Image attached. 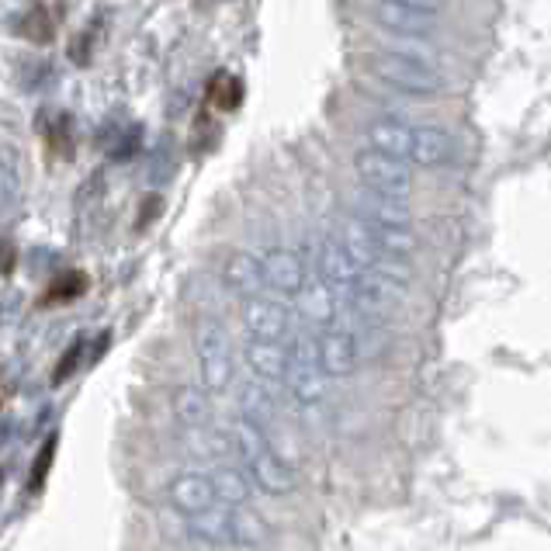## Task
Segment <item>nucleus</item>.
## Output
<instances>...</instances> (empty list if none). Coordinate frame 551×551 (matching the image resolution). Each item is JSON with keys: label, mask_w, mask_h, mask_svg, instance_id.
I'll return each mask as SVG.
<instances>
[{"label": "nucleus", "mask_w": 551, "mask_h": 551, "mask_svg": "<svg viewBox=\"0 0 551 551\" xmlns=\"http://www.w3.org/2000/svg\"><path fill=\"white\" fill-rule=\"evenodd\" d=\"M371 73L392 91L409 94V98H434L448 87L444 63L427 42H406L399 39L392 49H382L371 56Z\"/></svg>", "instance_id": "f257e3e1"}, {"label": "nucleus", "mask_w": 551, "mask_h": 551, "mask_svg": "<svg viewBox=\"0 0 551 551\" xmlns=\"http://www.w3.org/2000/svg\"><path fill=\"white\" fill-rule=\"evenodd\" d=\"M229 444L236 458L247 465L250 482L267 496H292L299 489V475L292 472L285 458L264 441V430H257L247 420H233L229 427Z\"/></svg>", "instance_id": "f03ea898"}, {"label": "nucleus", "mask_w": 551, "mask_h": 551, "mask_svg": "<svg viewBox=\"0 0 551 551\" xmlns=\"http://www.w3.org/2000/svg\"><path fill=\"white\" fill-rule=\"evenodd\" d=\"M195 357H198V375L201 389L208 396H219L233 385V344H229L226 330L215 319H201L195 330Z\"/></svg>", "instance_id": "7ed1b4c3"}, {"label": "nucleus", "mask_w": 551, "mask_h": 551, "mask_svg": "<svg viewBox=\"0 0 551 551\" xmlns=\"http://www.w3.org/2000/svg\"><path fill=\"white\" fill-rule=\"evenodd\" d=\"M354 174H357V181H361V188L375 191V195H385V198L409 201V195H413V188H416V174L409 163L382 156V153L368 150V146L354 153Z\"/></svg>", "instance_id": "20e7f679"}, {"label": "nucleus", "mask_w": 551, "mask_h": 551, "mask_svg": "<svg viewBox=\"0 0 551 551\" xmlns=\"http://www.w3.org/2000/svg\"><path fill=\"white\" fill-rule=\"evenodd\" d=\"M288 392L302 406H316L326 396V375L319 368V340L312 333L295 337V347L288 351Z\"/></svg>", "instance_id": "39448f33"}, {"label": "nucleus", "mask_w": 551, "mask_h": 551, "mask_svg": "<svg viewBox=\"0 0 551 551\" xmlns=\"http://www.w3.org/2000/svg\"><path fill=\"white\" fill-rule=\"evenodd\" d=\"M375 18L382 21L385 32L406 42H427L437 32L441 21V7L437 4H420V0H396V4H378Z\"/></svg>", "instance_id": "423d86ee"}, {"label": "nucleus", "mask_w": 551, "mask_h": 551, "mask_svg": "<svg viewBox=\"0 0 551 551\" xmlns=\"http://www.w3.org/2000/svg\"><path fill=\"white\" fill-rule=\"evenodd\" d=\"M319 368L326 378H351L361 364V347L357 337L344 326H330V330L319 333Z\"/></svg>", "instance_id": "0eeeda50"}, {"label": "nucleus", "mask_w": 551, "mask_h": 551, "mask_svg": "<svg viewBox=\"0 0 551 551\" xmlns=\"http://www.w3.org/2000/svg\"><path fill=\"white\" fill-rule=\"evenodd\" d=\"M260 271H264V285L278 295H299L305 288V264L295 250L274 247L260 257Z\"/></svg>", "instance_id": "6e6552de"}, {"label": "nucleus", "mask_w": 551, "mask_h": 551, "mask_svg": "<svg viewBox=\"0 0 551 551\" xmlns=\"http://www.w3.org/2000/svg\"><path fill=\"white\" fill-rule=\"evenodd\" d=\"M243 326L257 344H281V337L288 333V309L281 302L257 295L243 305Z\"/></svg>", "instance_id": "1a4fd4ad"}, {"label": "nucleus", "mask_w": 551, "mask_h": 551, "mask_svg": "<svg viewBox=\"0 0 551 551\" xmlns=\"http://www.w3.org/2000/svg\"><path fill=\"white\" fill-rule=\"evenodd\" d=\"M319 281H323L326 288H333V292H351L354 281L361 278V267L351 260V253H347L344 240L340 236H326L323 243H319Z\"/></svg>", "instance_id": "9d476101"}, {"label": "nucleus", "mask_w": 551, "mask_h": 551, "mask_svg": "<svg viewBox=\"0 0 551 551\" xmlns=\"http://www.w3.org/2000/svg\"><path fill=\"white\" fill-rule=\"evenodd\" d=\"M454 156V143L444 125L420 122L413 125V153H409V167L420 170H441L448 167Z\"/></svg>", "instance_id": "9b49d317"}, {"label": "nucleus", "mask_w": 551, "mask_h": 551, "mask_svg": "<svg viewBox=\"0 0 551 551\" xmlns=\"http://www.w3.org/2000/svg\"><path fill=\"white\" fill-rule=\"evenodd\" d=\"M354 212H357V219L371 222V226L413 229V208H409V201L375 195V191H368V188H361L354 195Z\"/></svg>", "instance_id": "f8f14e48"}, {"label": "nucleus", "mask_w": 551, "mask_h": 551, "mask_svg": "<svg viewBox=\"0 0 551 551\" xmlns=\"http://www.w3.org/2000/svg\"><path fill=\"white\" fill-rule=\"evenodd\" d=\"M167 496H170V506H174L177 513H184V517H201V513H208V510H215V489H212V482H208V475H201V472H184V475H177L174 482H170V489H167Z\"/></svg>", "instance_id": "ddd939ff"}, {"label": "nucleus", "mask_w": 551, "mask_h": 551, "mask_svg": "<svg viewBox=\"0 0 551 551\" xmlns=\"http://www.w3.org/2000/svg\"><path fill=\"white\" fill-rule=\"evenodd\" d=\"M368 150L409 163V153H413V125L399 122V118H378V122L368 125Z\"/></svg>", "instance_id": "4468645a"}, {"label": "nucleus", "mask_w": 551, "mask_h": 551, "mask_svg": "<svg viewBox=\"0 0 551 551\" xmlns=\"http://www.w3.org/2000/svg\"><path fill=\"white\" fill-rule=\"evenodd\" d=\"M347 295H351V309L361 319H371V323H378V319H389L392 305H396V302H392V299H396V292H392V288H385L382 281L375 278V274H361Z\"/></svg>", "instance_id": "2eb2a0df"}, {"label": "nucleus", "mask_w": 551, "mask_h": 551, "mask_svg": "<svg viewBox=\"0 0 551 551\" xmlns=\"http://www.w3.org/2000/svg\"><path fill=\"white\" fill-rule=\"evenodd\" d=\"M222 281L229 292L243 295V299H257L260 285H264V271H260V257H253L247 250H236L222 264Z\"/></svg>", "instance_id": "dca6fc26"}, {"label": "nucleus", "mask_w": 551, "mask_h": 551, "mask_svg": "<svg viewBox=\"0 0 551 551\" xmlns=\"http://www.w3.org/2000/svg\"><path fill=\"white\" fill-rule=\"evenodd\" d=\"M299 316L305 319L309 326H316V330H330L333 323H337V292L333 288H326L323 281H305V288L299 295Z\"/></svg>", "instance_id": "f3484780"}, {"label": "nucleus", "mask_w": 551, "mask_h": 551, "mask_svg": "<svg viewBox=\"0 0 551 551\" xmlns=\"http://www.w3.org/2000/svg\"><path fill=\"white\" fill-rule=\"evenodd\" d=\"M243 357H247V368L253 371V378H257V382H267V385L285 382L288 354L281 351V344H257V340H250Z\"/></svg>", "instance_id": "a211bd4d"}, {"label": "nucleus", "mask_w": 551, "mask_h": 551, "mask_svg": "<svg viewBox=\"0 0 551 551\" xmlns=\"http://www.w3.org/2000/svg\"><path fill=\"white\" fill-rule=\"evenodd\" d=\"M208 482H212L215 489V503L226 506V510H236V506H250V496H253V482L250 475H243L240 468H215L212 475H208Z\"/></svg>", "instance_id": "6ab92c4d"}, {"label": "nucleus", "mask_w": 551, "mask_h": 551, "mask_svg": "<svg viewBox=\"0 0 551 551\" xmlns=\"http://www.w3.org/2000/svg\"><path fill=\"white\" fill-rule=\"evenodd\" d=\"M267 541V524L257 510L250 506H236L229 510V545L233 548H243V551H253Z\"/></svg>", "instance_id": "aec40b11"}, {"label": "nucleus", "mask_w": 551, "mask_h": 551, "mask_svg": "<svg viewBox=\"0 0 551 551\" xmlns=\"http://www.w3.org/2000/svg\"><path fill=\"white\" fill-rule=\"evenodd\" d=\"M364 226H368L371 240H375V247L385 260H402V264H406V260L416 257V250H420V240H416L413 229H389V226H371V222H364Z\"/></svg>", "instance_id": "412c9836"}, {"label": "nucleus", "mask_w": 551, "mask_h": 551, "mask_svg": "<svg viewBox=\"0 0 551 551\" xmlns=\"http://www.w3.org/2000/svg\"><path fill=\"white\" fill-rule=\"evenodd\" d=\"M208 392L201 385H181L174 392V416L177 423H184L188 430H201L208 423Z\"/></svg>", "instance_id": "4be33fe9"}, {"label": "nucleus", "mask_w": 551, "mask_h": 551, "mask_svg": "<svg viewBox=\"0 0 551 551\" xmlns=\"http://www.w3.org/2000/svg\"><path fill=\"white\" fill-rule=\"evenodd\" d=\"M344 247H347V253H351V260L361 271H371V267L382 260V253H378V247H375V240H371V233H368V226H364L361 219H347V226H344Z\"/></svg>", "instance_id": "5701e85b"}, {"label": "nucleus", "mask_w": 551, "mask_h": 551, "mask_svg": "<svg viewBox=\"0 0 551 551\" xmlns=\"http://www.w3.org/2000/svg\"><path fill=\"white\" fill-rule=\"evenodd\" d=\"M240 409H243L240 420H247L257 430H264V423L274 420V399H271V392H267V385L243 382L240 385Z\"/></svg>", "instance_id": "b1692460"}, {"label": "nucleus", "mask_w": 551, "mask_h": 551, "mask_svg": "<svg viewBox=\"0 0 551 551\" xmlns=\"http://www.w3.org/2000/svg\"><path fill=\"white\" fill-rule=\"evenodd\" d=\"M188 531L201 545H215V548L229 545V510L226 506H215V510L201 513V517H191Z\"/></svg>", "instance_id": "393cba45"}, {"label": "nucleus", "mask_w": 551, "mask_h": 551, "mask_svg": "<svg viewBox=\"0 0 551 551\" xmlns=\"http://www.w3.org/2000/svg\"><path fill=\"white\" fill-rule=\"evenodd\" d=\"M87 292V278L80 271H63L49 281L46 295H42V305H59V302H77L80 295Z\"/></svg>", "instance_id": "a878e982"}, {"label": "nucleus", "mask_w": 551, "mask_h": 551, "mask_svg": "<svg viewBox=\"0 0 551 551\" xmlns=\"http://www.w3.org/2000/svg\"><path fill=\"white\" fill-rule=\"evenodd\" d=\"M208 98H212L215 104H219L222 111H233L236 104H240V98H243L240 80L229 77V73H219V77H215V84L208 87Z\"/></svg>", "instance_id": "bb28decb"}, {"label": "nucleus", "mask_w": 551, "mask_h": 551, "mask_svg": "<svg viewBox=\"0 0 551 551\" xmlns=\"http://www.w3.org/2000/svg\"><path fill=\"white\" fill-rule=\"evenodd\" d=\"M52 458H56V434H49L46 441H42V448L35 451V461H32V486H35V489H39L42 482L49 479Z\"/></svg>", "instance_id": "cd10ccee"}, {"label": "nucleus", "mask_w": 551, "mask_h": 551, "mask_svg": "<svg viewBox=\"0 0 551 551\" xmlns=\"http://www.w3.org/2000/svg\"><path fill=\"white\" fill-rule=\"evenodd\" d=\"M84 347H87V340H77V344L70 347V351L63 354V361L56 364V371H52V382H63V378H70L73 371H77V364H80V354H84Z\"/></svg>", "instance_id": "c85d7f7f"}, {"label": "nucleus", "mask_w": 551, "mask_h": 551, "mask_svg": "<svg viewBox=\"0 0 551 551\" xmlns=\"http://www.w3.org/2000/svg\"><path fill=\"white\" fill-rule=\"evenodd\" d=\"M14 195H18V177L7 167H0V208H4L7 201H14Z\"/></svg>", "instance_id": "c756f323"}]
</instances>
